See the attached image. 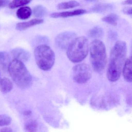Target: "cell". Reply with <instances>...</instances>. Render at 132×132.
I'll return each instance as SVG.
<instances>
[{
	"label": "cell",
	"mask_w": 132,
	"mask_h": 132,
	"mask_svg": "<svg viewBox=\"0 0 132 132\" xmlns=\"http://www.w3.org/2000/svg\"><path fill=\"white\" fill-rule=\"evenodd\" d=\"M127 52L126 44L122 41L116 42L112 48L107 71V78L110 81H116L120 77L126 61Z\"/></svg>",
	"instance_id": "6da1fadb"
},
{
	"label": "cell",
	"mask_w": 132,
	"mask_h": 132,
	"mask_svg": "<svg viewBox=\"0 0 132 132\" xmlns=\"http://www.w3.org/2000/svg\"><path fill=\"white\" fill-rule=\"evenodd\" d=\"M8 69L11 77L18 86L22 88L31 86L32 77L23 62L14 59L10 63Z\"/></svg>",
	"instance_id": "7a4b0ae2"
},
{
	"label": "cell",
	"mask_w": 132,
	"mask_h": 132,
	"mask_svg": "<svg viewBox=\"0 0 132 132\" xmlns=\"http://www.w3.org/2000/svg\"><path fill=\"white\" fill-rule=\"evenodd\" d=\"M89 44L88 39L84 36L75 38L68 47L67 55L69 60L78 63L84 60L88 55Z\"/></svg>",
	"instance_id": "3957f363"
},
{
	"label": "cell",
	"mask_w": 132,
	"mask_h": 132,
	"mask_svg": "<svg viewBox=\"0 0 132 132\" xmlns=\"http://www.w3.org/2000/svg\"><path fill=\"white\" fill-rule=\"evenodd\" d=\"M90 61L94 71L102 72L105 67L106 53L104 43L96 40L91 42L90 45Z\"/></svg>",
	"instance_id": "277c9868"
},
{
	"label": "cell",
	"mask_w": 132,
	"mask_h": 132,
	"mask_svg": "<svg viewBox=\"0 0 132 132\" xmlns=\"http://www.w3.org/2000/svg\"><path fill=\"white\" fill-rule=\"evenodd\" d=\"M36 63L44 71H48L53 67L55 61V55L53 50L46 45H39L34 51Z\"/></svg>",
	"instance_id": "5b68a950"
},
{
	"label": "cell",
	"mask_w": 132,
	"mask_h": 132,
	"mask_svg": "<svg viewBox=\"0 0 132 132\" xmlns=\"http://www.w3.org/2000/svg\"><path fill=\"white\" fill-rule=\"evenodd\" d=\"M92 71L90 66L86 64H81L74 66L72 70V76L75 82L83 84L92 78Z\"/></svg>",
	"instance_id": "8992f818"
},
{
	"label": "cell",
	"mask_w": 132,
	"mask_h": 132,
	"mask_svg": "<svg viewBox=\"0 0 132 132\" xmlns=\"http://www.w3.org/2000/svg\"><path fill=\"white\" fill-rule=\"evenodd\" d=\"M76 34L72 31H65L59 34L55 39V43L59 48L64 49L68 47L76 38Z\"/></svg>",
	"instance_id": "52a82bcc"
},
{
	"label": "cell",
	"mask_w": 132,
	"mask_h": 132,
	"mask_svg": "<svg viewBox=\"0 0 132 132\" xmlns=\"http://www.w3.org/2000/svg\"><path fill=\"white\" fill-rule=\"evenodd\" d=\"M11 54L14 59L23 62L28 61L30 57V54L27 51L19 48L13 49L11 51Z\"/></svg>",
	"instance_id": "ba28073f"
},
{
	"label": "cell",
	"mask_w": 132,
	"mask_h": 132,
	"mask_svg": "<svg viewBox=\"0 0 132 132\" xmlns=\"http://www.w3.org/2000/svg\"><path fill=\"white\" fill-rule=\"evenodd\" d=\"M123 75L125 81L132 82V59L130 57L127 59L122 68Z\"/></svg>",
	"instance_id": "9c48e42d"
},
{
	"label": "cell",
	"mask_w": 132,
	"mask_h": 132,
	"mask_svg": "<svg viewBox=\"0 0 132 132\" xmlns=\"http://www.w3.org/2000/svg\"><path fill=\"white\" fill-rule=\"evenodd\" d=\"M86 11L84 10H77L71 11H66V12H61V13H55L51 14L50 15L51 17L53 18H59L69 17L74 16H78L82 15L86 13Z\"/></svg>",
	"instance_id": "30bf717a"
},
{
	"label": "cell",
	"mask_w": 132,
	"mask_h": 132,
	"mask_svg": "<svg viewBox=\"0 0 132 132\" xmlns=\"http://www.w3.org/2000/svg\"><path fill=\"white\" fill-rule=\"evenodd\" d=\"M44 22L42 19H33L28 22L18 23L16 25V29L19 31H23L29 28L38 24H41Z\"/></svg>",
	"instance_id": "8fae6325"
},
{
	"label": "cell",
	"mask_w": 132,
	"mask_h": 132,
	"mask_svg": "<svg viewBox=\"0 0 132 132\" xmlns=\"http://www.w3.org/2000/svg\"><path fill=\"white\" fill-rule=\"evenodd\" d=\"M31 14L32 11L30 7H23L18 9L16 12V16L20 20H25L29 18Z\"/></svg>",
	"instance_id": "7c38bea8"
},
{
	"label": "cell",
	"mask_w": 132,
	"mask_h": 132,
	"mask_svg": "<svg viewBox=\"0 0 132 132\" xmlns=\"http://www.w3.org/2000/svg\"><path fill=\"white\" fill-rule=\"evenodd\" d=\"M13 88L12 81L7 78H4L0 81V89L3 93H7L10 92Z\"/></svg>",
	"instance_id": "4fadbf2b"
},
{
	"label": "cell",
	"mask_w": 132,
	"mask_h": 132,
	"mask_svg": "<svg viewBox=\"0 0 132 132\" xmlns=\"http://www.w3.org/2000/svg\"><path fill=\"white\" fill-rule=\"evenodd\" d=\"M113 7V5L111 4H100L94 6L92 8L91 10L94 13H102L110 10Z\"/></svg>",
	"instance_id": "5bb4252c"
},
{
	"label": "cell",
	"mask_w": 132,
	"mask_h": 132,
	"mask_svg": "<svg viewBox=\"0 0 132 132\" xmlns=\"http://www.w3.org/2000/svg\"><path fill=\"white\" fill-rule=\"evenodd\" d=\"M10 62L9 54L5 52H0V68L4 69L8 68Z\"/></svg>",
	"instance_id": "9a60e30c"
},
{
	"label": "cell",
	"mask_w": 132,
	"mask_h": 132,
	"mask_svg": "<svg viewBox=\"0 0 132 132\" xmlns=\"http://www.w3.org/2000/svg\"><path fill=\"white\" fill-rule=\"evenodd\" d=\"M88 36L94 38H100L103 37L104 32L102 28L96 26L91 29L89 31Z\"/></svg>",
	"instance_id": "2e32d148"
},
{
	"label": "cell",
	"mask_w": 132,
	"mask_h": 132,
	"mask_svg": "<svg viewBox=\"0 0 132 132\" xmlns=\"http://www.w3.org/2000/svg\"><path fill=\"white\" fill-rule=\"evenodd\" d=\"M80 4L78 2L75 1H72L69 2L62 3L57 5V9L58 10H66V9H72L77 7L79 6Z\"/></svg>",
	"instance_id": "e0dca14e"
},
{
	"label": "cell",
	"mask_w": 132,
	"mask_h": 132,
	"mask_svg": "<svg viewBox=\"0 0 132 132\" xmlns=\"http://www.w3.org/2000/svg\"><path fill=\"white\" fill-rule=\"evenodd\" d=\"M119 18L118 15L112 13L103 17L102 19V20L103 22H105L111 25L116 26L117 25V21L119 20Z\"/></svg>",
	"instance_id": "ac0fdd59"
},
{
	"label": "cell",
	"mask_w": 132,
	"mask_h": 132,
	"mask_svg": "<svg viewBox=\"0 0 132 132\" xmlns=\"http://www.w3.org/2000/svg\"><path fill=\"white\" fill-rule=\"evenodd\" d=\"M34 14L37 17H42L47 15V10L42 5L36 6L34 9Z\"/></svg>",
	"instance_id": "d6986e66"
},
{
	"label": "cell",
	"mask_w": 132,
	"mask_h": 132,
	"mask_svg": "<svg viewBox=\"0 0 132 132\" xmlns=\"http://www.w3.org/2000/svg\"><path fill=\"white\" fill-rule=\"evenodd\" d=\"M32 0H13L9 4V7L10 9H14L27 5Z\"/></svg>",
	"instance_id": "ffe728a7"
},
{
	"label": "cell",
	"mask_w": 132,
	"mask_h": 132,
	"mask_svg": "<svg viewBox=\"0 0 132 132\" xmlns=\"http://www.w3.org/2000/svg\"><path fill=\"white\" fill-rule=\"evenodd\" d=\"M38 124L37 121L31 120L28 121L25 124L24 129L29 132H35L37 130Z\"/></svg>",
	"instance_id": "44dd1931"
},
{
	"label": "cell",
	"mask_w": 132,
	"mask_h": 132,
	"mask_svg": "<svg viewBox=\"0 0 132 132\" xmlns=\"http://www.w3.org/2000/svg\"><path fill=\"white\" fill-rule=\"evenodd\" d=\"M12 119L10 117L6 114L0 115V126H4L10 125L11 123Z\"/></svg>",
	"instance_id": "7402d4cb"
},
{
	"label": "cell",
	"mask_w": 132,
	"mask_h": 132,
	"mask_svg": "<svg viewBox=\"0 0 132 132\" xmlns=\"http://www.w3.org/2000/svg\"><path fill=\"white\" fill-rule=\"evenodd\" d=\"M108 36L110 40H116L118 37V34L116 31L110 30L108 32Z\"/></svg>",
	"instance_id": "603a6c76"
},
{
	"label": "cell",
	"mask_w": 132,
	"mask_h": 132,
	"mask_svg": "<svg viewBox=\"0 0 132 132\" xmlns=\"http://www.w3.org/2000/svg\"><path fill=\"white\" fill-rule=\"evenodd\" d=\"M132 7H126L123 8L122 11L124 13L127 15H131L132 14Z\"/></svg>",
	"instance_id": "cb8c5ba5"
},
{
	"label": "cell",
	"mask_w": 132,
	"mask_h": 132,
	"mask_svg": "<svg viewBox=\"0 0 132 132\" xmlns=\"http://www.w3.org/2000/svg\"><path fill=\"white\" fill-rule=\"evenodd\" d=\"M9 0H0V6L5 7L9 4Z\"/></svg>",
	"instance_id": "d4e9b609"
},
{
	"label": "cell",
	"mask_w": 132,
	"mask_h": 132,
	"mask_svg": "<svg viewBox=\"0 0 132 132\" xmlns=\"http://www.w3.org/2000/svg\"><path fill=\"white\" fill-rule=\"evenodd\" d=\"M12 129L11 128H8V127H4L1 130H0V132H12Z\"/></svg>",
	"instance_id": "484cf974"
},
{
	"label": "cell",
	"mask_w": 132,
	"mask_h": 132,
	"mask_svg": "<svg viewBox=\"0 0 132 132\" xmlns=\"http://www.w3.org/2000/svg\"><path fill=\"white\" fill-rule=\"evenodd\" d=\"M132 0H126L122 3L123 5H131Z\"/></svg>",
	"instance_id": "4316f807"
},
{
	"label": "cell",
	"mask_w": 132,
	"mask_h": 132,
	"mask_svg": "<svg viewBox=\"0 0 132 132\" xmlns=\"http://www.w3.org/2000/svg\"><path fill=\"white\" fill-rule=\"evenodd\" d=\"M31 114V112L30 110H27V111H24L23 113V114L24 116H30Z\"/></svg>",
	"instance_id": "83f0119b"
},
{
	"label": "cell",
	"mask_w": 132,
	"mask_h": 132,
	"mask_svg": "<svg viewBox=\"0 0 132 132\" xmlns=\"http://www.w3.org/2000/svg\"><path fill=\"white\" fill-rule=\"evenodd\" d=\"M85 1H88V2H95V1H96V0H85Z\"/></svg>",
	"instance_id": "f1b7e54d"
}]
</instances>
